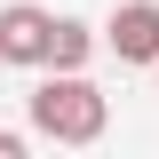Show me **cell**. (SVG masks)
Wrapping results in <instances>:
<instances>
[{"instance_id": "6da1fadb", "label": "cell", "mask_w": 159, "mask_h": 159, "mask_svg": "<svg viewBox=\"0 0 159 159\" xmlns=\"http://www.w3.org/2000/svg\"><path fill=\"white\" fill-rule=\"evenodd\" d=\"M24 119H32V143H64V151H88L111 127V96H103L88 72H48L24 96Z\"/></svg>"}, {"instance_id": "7a4b0ae2", "label": "cell", "mask_w": 159, "mask_h": 159, "mask_svg": "<svg viewBox=\"0 0 159 159\" xmlns=\"http://www.w3.org/2000/svg\"><path fill=\"white\" fill-rule=\"evenodd\" d=\"M96 40L111 48L119 64H143V72H151V64H159V0H119Z\"/></svg>"}, {"instance_id": "3957f363", "label": "cell", "mask_w": 159, "mask_h": 159, "mask_svg": "<svg viewBox=\"0 0 159 159\" xmlns=\"http://www.w3.org/2000/svg\"><path fill=\"white\" fill-rule=\"evenodd\" d=\"M48 16H56V8H40V0H8V8H0V64L40 72V56H48Z\"/></svg>"}, {"instance_id": "277c9868", "label": "cell", "mask_w": 159, "mask_h": 159, "mask_svg": "<svg viewBox=\"0 0 159 159\" xmlns=\"http://www.w3.org/2000/svg\"><path fill=\"white\" fill-rule=\"evenodd\" d=\"M96 24H80V16H48V56H40V72H88L96 64Z\"/></svg>"}, {"instance_id": "5b68a950", "label": "cell", "mask_w": 159, "mask_h": 159, "mask_svg": "<svg viewBox=\"0 0 159 159\" xmlns=\"http://www.w3.org/2000/svg\"><path fill=\"white\" fill-rule=\"evenodd\" d=\"M32 151V127H0V159H24Z\"/></svg>"}, {"instance_id": "8992f818", "label": "cell", "mask_w": 159, "mask_h": 159, "mask_svg": "<svg viewBox=\"0 0 159 159\" xmlns=\"http://www.w3.org/2000/svg\"><path fill=\"white\" fill-rule=\"evenodd\" d=\"M151 80H159V64H151Z\"/></svg>"}]
</instances>
